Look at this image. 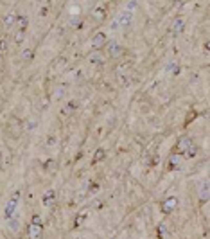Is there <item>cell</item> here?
Returning a JSON list of instances; mask_svg holds the SVG:
<instances>
[{
  "label": "cell",
  "mask_w": 210,
  "mask_h": 239,
  "mask_svg": "<svg viewBox=\"0 0 210 239\" xmlns=\"http://www.w3.org/2000/svg\"><path fill=\"white\" fill-rule=\"evenodd\" d=\"M34 128H36V121H29L25 124V130H34Z\"/></svg>",
  "instance_id": "obj_28"
},
{
  "label": "cell",
  "mask_w": 210,
  "mask_h": 239,
  "mask_svg": "<svg viewBox=\"0 0 210 239\" xmlns=\"http://www.w3.org/2000/svg\"><path fill=\"white\" fill-rule=\"evenodd\" d=\"M167 72H174V74H178V72H180L178 63H169V65H167Z\"/></svg>",
  "instance_id": "obj_19"
},
{
  "label": "cell",
  "mask_w": 210,
  "mask_h": 239,
  "mask_svg": "<svg viewBox=\"0 0 210 239\" xmlns=\"http://www.w3.org/2000/svg\"><path fill=\"white\" fill-rule=\"evenodd\" d=\"M27 23H29V18L27 16H16V25H18V31H23L27 29Z\"/></svg>",
  "instance_id": "obj_13"
},
{
  "label": "cell",
  "mask_w": 210,
  "mask_h": 239,
  "mask_svg": "<svg viewBox=\"0 0 210 239\" xmlns=\"http://www.w3.org/2000/svg\"><path fill=\"white\" fill-rule=\"evenodd\" d=\"M158 162H160V158H158V156H153V160H151V164H153V166H156Z\"/></svg>",
  "instance_id": "obj_34"
},
{
  "label": "cell",
  "mask_w": 210,
  "mask_h": 239,
  "mask_svg": "<svg viewBox=\"0 0 210 239\" xmlns=\"http://www.w3.org/2000/svg\"><path fill=\"white\" fill-rule=\"evenodd\" d=\"M29 236H31V239H40L42 225H29Z\"/></svg>",
  "instance_id": "obj_10"
},
{
  "label": "cell",
  "mask_w": 210,
  "mask_h": 239,
  "mask_svg": "<svg viewBox=\"0 0 210 239\" xmlns=\"http://www.w3.org/2000/svg\"><path fill=\"white\" fill-rule=\"evenodd\" d=\"M75 108H77V103H68L67 104V112H74V110H75Z\"/></svg>",
  "instance_id": "obj_26"
},
{
  "label": "cell",
  "mask_w": 210,
  "mask_h": 239,
  "mask_svg": "<svg viewBox=\"0 0 210 239\" xmlns=\"http://www.w3.org/2000/svg\"><path fill=\"white\" fill-rule=\"evenodd\" d=\"M22 58H23V60H31V58H32V51H31V49H25V51L22 52Z\"/></svg>",
  "instance_id": "obj_23"
},
{
  "label": "cell",
  "mask_w": 210,
  "mask_h": 239,
  "mask_svg": "<svg viewBox=\"0 0 210 239\" xmlns=\"http://www.w3.org/2000/svg\"><path fill=\"white\" fill-rule=\"evenodd\" d=\"M58 144V138H56V137H47V146H49V147H52V146H56Z\"/></svg>",
  "instance_id": "obj_21"
},
{
  "label": "cell",
  "mask_w": 210,
  "mask_h": 239,
  "mask_svg": "<svg viewBox=\"0 0 210 239\" xmlns=\"http://www.w3.org/2000/svg\"><path fill=\"white\" fill-rule=\"evenodd\" d=\"M40 14H42V16H45V14H47V6H43V7H42V11H40Z\"/></svg>",
  "instance_id": "obj_35"
},
{
  "label": "cell",
  "mask_w": 210,
  "mask_h": 239,
  "mask_svg": "<svg viewBox=\"0 0 210 239\" xmlns=\"http://www.w3.org/2000/svg\"><path fill=\"white\" fill-rule=\"evenodd\" d=\"M88 61L92 63V65H97V67H103L104 65V58H103V54L99 51H95L90 54V58H88Z\"/></svg>",
  "instance_id": "obj_7"
},
{
  "label": "cell",
  "mask_w": 210,
  "mask_h": 239,
  "mask_svg": "<svg viewBox=\"0 0 210 239\" xmlns=\"http://www.w3.org/2000/svg\"><path fill=\"white\" fill-rule=\"evenodd\" d=\"M9 230H11V232H18V230H20V219H18V218H11L9 219Z\"/></svg>",
  "instance_id": "obj_15"
},
{
  "label": "cell",
  "mask_w": 210,
  "mask_h": 239,
  "mask_svg": "<svg viewBox=\"0 0 210 239\" xmlns=\"http://www.w3.org/2000/svg\"><path fill=\"white\" fill-rule=\"evenodd\" d=\"M65 92H67V88H65V86H59V88L54 90V97H56V99H61L65 95Z\"/></svg>",
  "instance_id": "obj_18"
},
{
  "label": "cell",
  "mask_w": 210,
  "mask_h": 239,
  "mask_svg": "<svg viewBox=\"0 0 210 239\" xmlns=\"http://www.w3.org/2000/svg\"><path fill=\"white\" fill-rule=\"evenodd\" d=\"M23 34H25L23 31H18V32H16V36H14V43H18V45H20V43H23Z\"/></svg>",
  "instance_id": "obj_20"
},
{
  "label": "cell",
  "mask_w": 210,
  "mask_h": 239,
  "mask_svg": "<svg viewBox=\"0 0 210 239\" xmlns=\"http://www.w3.org/2000/svg\"><path fill=\"white\" fill-rule=\"evenodd\" d=\"M158 234H160L158 237H160V239H164V236L167 234V229H165V225H160V227H158Z\"/></svg>",
  "instance_id": "obj_22"
},
{
  "label": "cell",
  "mask_w": 210,
  "mask_h": 239,
  "mask_svg": "<svg viewBox=\"0 0 210 239\" xmlns=\"http://www.w3.org/2000/svg\"><path fill=\"white\" fill-rule=\"evenodd\" d=\"M6 49H7V42L6 40H0V52H4Z\"/></svg>",
  "instance_id": "obj_31"
},
{
  "label": "cell",
  "mask_w": 210,
  "mask_h": 239,
  "mask_svg": "<svg viewBox=\"0 0 210 239\" xmlns=\"http://www.w3.org/2000/svg\"><path fill=\"white\" fill-rule=\"evenodd\" d=\"M104 16H106V11L103 9V7H94L92 9V18L97 22H101V20H104Z\"/></svg>",
  "instance_id": "obj_11"
},
{
  "label": "cell",
  "mask_w": 210,
  "mask_h": 239,
  "mask_svg": "<svg viewBox=\"0 0 210 239\" xmlns=\"http://www.w3.org/2000/svg\"><path fill=\"white\" fill-rule=\"evenodd\" d=\"M104 156H106L104 149H97V151H95V155H94V162H101V160H104Z\"/></svg>",
  "instance_id": "obj_17"
},
{
  "label": "cell",
  "mask_w": 210,
  "mask_h": 239,
  "mask_svg": "<svg viewBox=\"0 0 210 239\" xmlns=\"http://www.w3.org/2000/svg\"><path fill=\"white\" fill-rule=\"evenodd\" d=\"M196 153H198V149H196V146H194V147H192V149H190L189 153H185V155L189 156V158H192V156H196Z\"/></svg>",
  "instance_id": "obj_30"
},
{
  "label": "cell",
  "mask_w": 210,
  "mask_h": 239,
  "mask_svg": "<svg viewBox=\"0 0 210 239\" xmlns=\"http://www.w3.org/2000/svg\"><path fill=\"white\" fill-rule=\"evenodd\" d=\"M31 225H42V218H40L38 214H34V216H32V223H31Z\"/></svg>",
  "instance_id": "obj_25"
},
{
  "label": "cell",
  "mask_w": 210,
  "mask_h": 239,
  "mask_svg": "<svg viewBox=\"0 0 210 239\" xmlns=\"http://www.w3.org/2000/svg\"><path fill=\"white\" fill-rule=\"evenodd\" d=\"M45 167H47V169H49V171H52L54 167H56V162H54V160H49V162H47V164H45Z\"/></svg>",
  "instance_id": "obj_29"
},
{
  "label": "cell",
  "mask_w": 210,
  "mask_h": 239,
  "mask_svg": "<svg viewBox=\"0 0 210 239\" xmlns=\"http://www.w3.org/2000/svg\"><path fill=\"white\" fill-rule=\"evenodd\" d=\"M106 42H108V38H106V32L99 31L94 34V38H92V47H94L95 51H99L101 47H104Z\"/></svg>",
  "instance_id": "obj_1"
},
{
  "label": "cell",
  "mask_w": 210,
  "mask_h": 239,
  "mask_svg": "<svg viewBox=\"0 0 210 239\" xmlns=\"http://www.w3.org/2000/svg\"><path fill=\"white\" fill-rule=\"evenodd\" d=\"M200 198H201V201H207V200H208V183H207V182L203 183V187H201V191H200Z\"/></svg>",
  "instance_id": "obj_16"
},
{
  "label": "cell",
  "mask_w": 210,
  "mask_h": 239,
  "mask_svg": "<svg viewBox=\"0 0 210 239\" xmlns=\"http://www.w3.org/2000/svg\"><path fill=\"white\" fill-rule=\"evenodd\" d=\"M115 22L119 23V25H124V27H126V25H129V23L133 22V14H131V13H127V11H122V13L117 16Z\"/></svg>",
  "instance_id": "obj_5"
},
{
  "label": "cell",
  "mask_w": 210,
  "mask_h": 239,
  "mask_svg": "<svg viewBox=\"0 0 210 239\" xmlns=\"http://www.w3.org/2000/svg\"><path fill=\"white\" fill-rule=\"evenodd\" d=\"M108 52H110V56H111V58H119V56H122V54H124V49H122L119 43L111 42L110 45H108Z\"/></svg>",
  "instance_id": "obj_6"
},
{
  "label": "cell",
  "mask_w": 210,
  "mask_h": 239,
  "mask_svg": "<svg viewBox=\"0 0 210 239\" xmlns=\"http://www.w3.org/2000/svg\"><path fill=\"white\" fill-rule=\"evenodd\" d=\"M192 147H194V142H192V138H189V137H181L178 140V149L181 153H189Z\"/></svg>",
  "instance_id": "obj_2"
},
{
  "label": "cell",
  "mask_w": 210,
  "mask_h": 239,
  "mask_svg": "<svg viewBox=\"0 0 210 239\" xmlns=\"http://www.w3.org/2000/svg\"><path fill=\"white\" fill-rule=\"evenodd\" d=\"M14 23H16V14H6V18H4V25H6L7 29H11Z\"/></svg>",
  "instance_id": "obj_14"
},
{
  "label": "cell",
  "mask_w": 210,
  "mask_h": 239,
  "mask_svg": "<svg viewBox=\"0 0 210 239\" xmlns=\"http://www.w3.org/2000/svg\"><path fill=\"white\" fill-rule=\"evenodd\" d=\"M11 200H14V201H18V200H20V192H18V191H16V192H13V198H11Z\"/></svg>",
  "instance_id": "obj_33"
},
{
  "label": "cell",
  "mask_w": 210,
  "mask_h": 239,
  "mask_svg": "<svg viewBox=\"0 0 210 239\" xmlns=\"http://www.w3.org/2000/svg\"><path fill=\"white\" fill-rule=\"evenodd\" d=\"M181 162H183V155H180V153H174V155L169 156V169H172V171H176L181 167Z\"/></svg>",
  "instance_id": "obj_3"
},
{
  "label": "cell",
  "mask_w": 210,
  "mask_h": 239,
  "mask_svg": "<svg viewBox=\"0 0 210 239\" xmlns=\"http://www.w3.org/2000/svg\"><path fill=\"white\" fill-rule=\"evenodd\" d=\"M127 67H129V65H126V63H122V65H119V68H117V72H124V70H127Z\"/></svg>",
  "instance_id": "obj_32"
},
{
  "label": "cell",
  "mask_w": 210,
  "mask_h": 239,
  "mask_svg": "<svg viewBox=\"0 0 210 239\" xmlns=\"http://www.w3.org/2000/svg\"><path fill=\"white\" fill-rule=\"evenodd\" d=\"M137 6H138L137 2H127V4H126V7H127V13H131V11L135 9Z\"/></svg>",
  "instance_id": "obj_24"
},
{
  "label": "cell",
  "mask_w": 210,
  "mask_h": 239,
  "mask_svg": "<svg viewBox=\"0 0 210 239\" xmlns=\"http://www.w3.org/2000/svg\"><path fill=\"white\" fill-rule=\"evenodd\" d=\"M65 63H67V60H65V58H59V60L56 61V68H61V67H63Z\"/></svg>",
  "instance_id": "obj_27"
},
{
  "label": "cell",
  "mask_w": 210,
  "mask_h": 239,
  "mask_svg": "<svg viewBox=\"0 0 210 239\" xmlns=\"http://www.w3.org/2000/svg\"><path fill=\"white\" fill-rule=\"evenodd\" d=\"M14 212H16V201H14V200H9L7 205H6V212H4V214H6L7 219H11L14 216Z\"/></svg>",
  "instance_id": "obj_9"
},
{
  "label": "cell",
  "mask_w": 210,
  "mask_h": 239,
  "mask_svg": "<svg viewBox=\"0 0 210 239\" xmlns=\"http://www.w3.org/2000/svg\"><path fill=\"white\" fill-rule=\"evenodd\" d=\"M176 207H178V200H176L174 196L167 198V200H165V201L162 203V210H164L165 214H169V212H172V210H174Z\"/></svg>",
  "instance_id": "obj_4"
},
{
  "label": "cell",
  "mask_w": 210,
  "mask_h": 239,
  "mask_svg": "<svg viewBox=\"0 0 210 239\" xmlns=\"http://www.w3.org/2000/svg\"><path fill=\"white\" fill-rule=\"evenodd\" d=\"M183 29H185V22L181 20V18L174 20V23H172V32H174V34H181Z\"/></svg>",
  "instance_id": "obj_12"
},
{
  "label": "cell",
  "mask_w": 210,
  "mask_h": 239,
  "mask_svg": "<svg viewBox=\"0 0 210 239\" xmlns=\"http://www.w3.org/2000/svg\"><path fill=\"white\" fill-rule=\"evenodd\" d=\"M120 81L124 84H127V76H120Z\"/></svg>",
  "instance_id": "obj_36"
},
{
  "label": "cell",
  "mask_w": 210,
  "mask_h": 239,
  "mask_svg": "<svg viewBox=\"0 0 210 239\" xmlns=\"http://www.w3.org/2000/svg\"><path fill=\"white\" fill-rule=\"evenodd\" d=\"M42 201H43V205H45V207L54 205V201H56V192H54V191H47V192L42 196Z\"/></svg>",
  "instance_id": "obj_8"
}]
</instances>
